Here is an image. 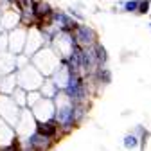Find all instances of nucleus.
<instances>
[{"label": "nucleus", "mask_w": 151, "mask_h": 151, "mask_svg": "<svg viewBox=\"0 0 151 151\" xmlns=\"http://www.w3.org/2000/svg\"><path fill=\"white\" fill-rule=\"evenodd\" d=\"M54 122L58 126L60 131L63 133H68L72 131V128L78 126V117H76V104L65 96V93H58V97L54 99Z\"/></svg>", "instance_id": "obj_1"}, {"label": "nucleus", "mask_w": 151, "mask_h": 151, "mask_svg": "<svg viewBox=\"0 0 151 151\" xmlns=\"http://www.w3.org/2000/svg\"><path fill=\"white\" fill-rule=\"evenodd\" d=\"M31 63L40 70V74L43 76V78H50V76L56 72V68L60 67L61 58L56 54V50L50 45H45L43 49H40L31 58Z\"/></svg>", "instance_id": "obj_2"}, {"label": "nucleus", "mask_w": 151, "mask_h": 151, "mask_svg": "<svg viewBox=\"0 0 151 151\" xmlns=\"http://www.w3.org/2000/svg\"><path fill=\"white\" fill-rule=\"evenodd\" d=\"M16 85L18 88H22L25 92H36L40 90V86L43 85L45 78L40 74V70H38L31 61H27L25 65H20L16 70Z\"/></svg>", "instance_id": "obj_3"}, {"label": "nucleus", "mask_w": 151, "mask_h": 151, "mask_svg": "<svg viewBox=\"0 0 151 151\" xmlns=\"http://www.w3.org/2000/svg\"><path fill=\"white\" fill-rule=\"evenodd\" d=\"M22 108L16 104V101L13 99V96H6L0 93V117H2L9 126H16L18 119H20Z\"/></svg>", "instance_id": "obj_4"}, {"label": "nucleus", "mask_w": 151, "mask_h": 151, "mask_svg": "<svg viewBox=\"0 0 151 151\" xmlns=\"http://www.w3.org/2000/svg\"><path fill=\"white\" fill-rule=\"evenodd\" d=\"M29 110H31L32 117L36 119L38 124L54 122V111H56V106H54V101H52V99L42 97L40 101H36Z\"/></svg>", "instance_id": "obj_5"}, {"label": "nucleus", "mask_w": 151, "mask_h": 151, "mask_svg": "<svg viewBox=\"0 0 151 151\" xmlns=\"http://www.w3.org/2000/svg\"><path fill=\"white\" fill-rule=\"evenodd\" d=\"M72 40L74 43L81 47V49H86V47H92V45H96L99 40H97V32L96 29H92L90 25L86 24H78L76 25V29L72 31Z\"/></svg>", "instance_id": "obj_6"}, {"label": "nucleus", "mask_w": 151, "mask_h": 151, "mask_svg": "<svg viewBox=\"0 0 151 151\" xmlns=\"http://www.w3.org/2000/svg\"><path fill=\"white\" fill-rule=\"evenodd\" d=\"M49 24H50L56 31H60V32H72L79 22H76L67 11L54 9L52 14H50V18H49Z\"/></svg>", "instance_id": "obj_7"}, {"label": "nucleus", "mask_w": 151, "mask_h": 151, "mask_svg": "<svg viewBox=\"0 0 151 151\" xmlns=\"http://www.w3.org/2000/svg\"><path fill=\"white\" fill-rule=\"evenodd\" d=\"M54 139L49 135H43L40 131H34L27 139H24V147L31 149V151H49L52 147Z\"/></svg>", "instance_id": "obj_8"}, {"label": "nucleus", "mask_w": 151, "mask_h": 151, "mask_svg": "<svg viewBox=\"0 0 151 151\" xmlns=\"http://www.w3.org/2000/svg\"><path fill=\"white\" fill-rule=\"evenodd\" d=\"M18 63H16V56L11 54L9 50H0V78L16 74Z\"/></svg>", "instance_id": "obj_9"}, {"label": "nucleus", "mask_w": 151, "mask_h": 151, "mask_svg": "<svg viewBox=\"0 0 151 151\" xmlns=\"http://www.w3.org/2000/svg\"><path fill=\"white\" fill-rule=\"evenodd\" d=\"M16 133H14V128L9 126L2 117H0V147H11L14 144Z\"/></svg>", "instance_id": "obj_10"}, {"label": "nucleus", "mask_w": 151, "mask_h": 151, "mask_svg": "<svg viewBox=\"0 0 151 151\" xmlns=\"http://www.w3.org/2000/svg\"><path fill=\"white\" fill-rule=\"evenodd\" d=\"M52 7L47 0H34V14H36V22H49V18L52 14Z\"/></svg>", "instance_id": "obj_11"}, {"label": "nucleus", "mask_w": 151, "mask_h": 151, "mask_svg": "<svg viewBox=\"0 0 151 151\" xmlns=\"http://www.w3.org/2000/svg\"><path fill=\"white\" fill-rule=\"evenodd\" d=\"M40 93H42V97H45V99H52V101H54L56 97H58V93H60V88L52 83L50 78H45L43 85L40 86Z\"/></svg>", "instance_id": "obj_12"}, {"label": "nucleus", "mask_w": 151, "mask_h": 151, "mask_svg": "<svg viewBox=\"0 0 151 151\" xmlns=\"http://www.w3.org/2000/svg\"><path fill=\"white\" fill-rule=\"evenodd\" d=\"M122 147L126 151H135L137 147H144V144H142V140L133 133V131H128V133L122 137Z\"/></svg>", "instance_id": "obj_13"}, {"label": "nucleus", "mask_w": 151, "mask_h": 151, "mask_svg": "<svg viewBox=\"0 0 151 151\" xmlns=\"http://www.w3.org/2000/svg\"><path fill=\"white\" fill-rule=\"evenodd\" d=\"M93 49H96V58H97V65H99V68L108 67V60H110V56H108L106 47H104L101 42H97L96 45H93Z\"/></svg>", "instance_id": "obj_14"}, {"label": "nucleus", "mask_w": 151, "mask_h": 151, "mask_svg": "<svg viewBox=\"0 0 151 151\" xmlns=\"http://www.w3.org/2000/svg\"><path fill=\"white\" fill-rule=\"evenodd\" d=\"M139 4H140V0H119V7L122 13H135L137 14Z\"/></svg>", "instance_id": "obj_15"}, {"label": "nucleus", "mask_w": 151, "mask_h": 151, "mask_svg": "<svg viewBox=\"0 0 151 151\" xmlns=\"http://www.w3.org/2000/svg\"><path fill=\"white\" fill-rule=\"evenodd\" d=\"M149 11H151V0H140L137 14H149Z\"/></svg>", "instance_id": "obj_16"}, {"label": "nucleus", "mask_w": 151, "mask_h": 151, "mask_svg": "<svg viewBox=\"0 0 151 151\" xmlns=\"http://www.w3.org/2000/svg\"><path fill=\"white\" fill-rule=\"evenodd\" d=\"M149 29H151V22H149Z\"/></svg>", "instance_id": "obj_17"}, {"label": "nucleus", "mask_w": 151, "mask_h": 151, "mask_svg": "<svg viewBox=\"0 0 151 151\" xmlns=\"http://www.w3.org/2000/svg\"><path fill=\"white\" fill-rule=\"evenodd\" d=\"M149 16H151V11H149Z\"/></svg>", "instance_id": "obj_18"}]
</instances>
